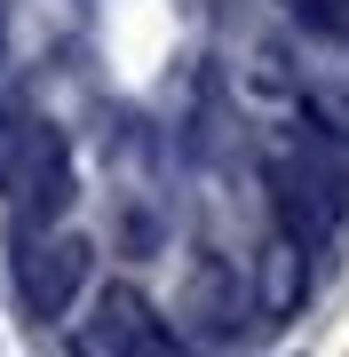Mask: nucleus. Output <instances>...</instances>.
<instances>
[{
  "label": "nucleus",
  "instance_id": "obj_1",
  "mask_svg": "<svg viewBox=\"0 0 349 357\" xmlns=\"http://www.w3.org/2000/svg\"><path fill=\"white\" fill-rule=\"evenodd\" d=\"M0 191L24 222H64L72 206V143L64 128H48V119H8L0 128Z\"/></svg>",
  "mask_w": 349,
  "mask_h": 357
},
{
  "label": "nucleus",
  "instance_id": "obj_2",
  "mask_svg": "<svg viewBox=\"0 0 349 357\" xmlns=\"http://www.w3.org/2000/svg\"><path fill=\"white\" fill-rule=\"evenodd\" d=\"M72 357H183V342L135 286H104L95 310L72 326Z\"/></svg>",
  "mask_w": 349,
  "mask_h": 357
},
{
  "label": "nucleus",
  "instance_id": "obj_3",
  "mask_svg": "<svg viewBox=\"0 0 349 357\" xmlns=\"http://www.w3.org/2000/svg\"><path fill=\"white\" fill-rule=\"evenodd\" d=\"M270 183H278V215H286V230H294V238H334V230H341L349 183H341L334 159L286 151V159H270Z\"/></svg>",
  "mask_w": 349,
  "mask_h": 357
},
{
  "label": "nucleus",
  "instance_id": "obj_5",
  "mask_svg": "<svg viewBox=\"0 0 349 357\" xmlns=\"http://www.w3.org/2000/svg\"><path fill=\"white\" fill-rule=\"evenodd\" d=\"M286 16L318 40H349V0H286Z\"/></svg>",
  "mask_w": 349,
  "mask_h": 357
},
{
  "label": "nucleus",
  "instance_id": "obj_4",
  "mask_svg": "<svg viewBox=\"0 0 349 357\" xmlns=\"http://www.w3.org/2000/svg\"><path fill=\"white\" fill-rule=\"evenodd\" d=\"M88 262L95 246L79 238V230H64V238H40L24 262H16V302H24V318H64V310L79 302V286H88Z\"/></svg>",
  "mask_w": 349,
  "mask_h": 357
}]
</instances>
